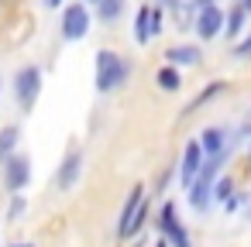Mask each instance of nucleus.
Listing matches in <instances>:
<instances>
[{
    "label": "nucleus",
    "mask_w": 251,
    "mask_h": 247,
    "mask_svg": "<svg viewBox=\"0 0 251 247\" xmlns=\"http://www.w3.org/2000/svg\"><path fill=\"white\" fill-rule=\"evenodd\" d=\"M25 213H28V196H25V192L11 196V202H7V223H18V220H25Z\"/></svg>",
    "instance_id": "obj_19"
},
{
    "label": "nucleus",
    "mask_w": 251,
    "mask_h": 247,
    "mask_svg": "<svg viewBox=\"0 0 251 247\" xmlns=\"http://www.w3.org/2000/svg\"><path fill=\"white\" fill-rule=\"evenodd\" d=\"M224 21H227V7H224V4L200 7V11L193 14V35H196V42L206 45V42L224 38Z\"/></svg>",
    "instance_id": "obj_7"
},
{
    "label": "nucleus",
    "mask_w": 251,
    "mask_h": 247,
    "mask_svg": "<svg viewBox=\"0 0 251 247\" xmlns=\"http://www.w3.org/2000/svg\"><path fill=\"white\" fill-rule=\"evenodd\" d=\"M230 55H234L237 62H251V28H248V31L230 45Z\"/></svg>",
    "instance_id": "obj_21"
},
{
    "label": "nucleus",
    "mask_w": 251,
    "mask_h": 247,
    "mask_svg": "<svg viewBox=\"0 0 251 247\" xmlns=\"http://www.w3.org/2000/svg\"><path fill=\"white\" fill-rule=\"evenodd\" d=\"M155 230H158V237H165L172 247H193V237H189L186 223L179 220V206H176L172 199H165V202L158 206V213H155Z\"/></svg>",
    "instance_id": "obj_5"
},
{
    "label": "nucleus",
    "mask_w": 251,
    "mask_h": 247,
    "mask_svg": "<svg viewBox=\"0 0 251 247\" xmlns=\"http://www.w3.org/2000/svg\"><path fill=\"white\" fill-rule=\"evenodd\" d=\"M203 161H206V155H203L200 141H196V137H189V141L182 144L179 161H176V168H179V185H182V189H189V185L196 182V175H200Z\"/></svg>",
    "instance_id": "obj_10"
},
{
    "label": "nucleus",
    "mask_w": 251,
    "mask_h": 247,
    "mask_svg": "<svg viewBox=\"0 0 251 247\" xmlns=\"http://www.w3.org/2000/svg\"><path fill=\"white\" fill-rule=\"evenodd\" d=\"M131 38L138 48H148L155 38H151V0L134 7V18H131Z\"/></svg>",
    "instance_id": "obj_13"
},
{
    "label": "nucleus",
    "mask_w": 251,
    "mask_h": 247,
    "mask_svg": "<svg viewBox=\"0 0 251 247\" xmlns=\"http://www.w3.org/2000/svg\"><path fill=\"white\" fill-rule=\"evenodd\" d=\"M203 45L200 42H176V45H169L165 52H162V62H169V66H176V69H200L203 66Z\"/></svg>",
    "instance_id": "obj_9"
},
{
    "label": "nucleus",
    "mask_w": 251,
    "mask_h": 247,
    "mask_svg": "<svg viewBox=\"0 0 251 247\" xmlns=\"http://www.w3.org/2000/svg\"><path fill=\"white\" fill-rule=\"evenodd\" d=\"M31 179H35V161H31V155H28L25 148L14 151L7 161H0V182H4L7 196L25 192V189L31 185Z\"/></svg>",
    "instance_id": "obj_4"
},
{
    "label": "nucleus",
    "mask_w": 251,
    "mask_h": 247,
    "mask_svg": "<svg viewBox=\"0 0 251 247\" xmlns=\"http://www.w3.org/2000/svg\"><path fill=\"white\" fill-rule=\"evenodd\" d=\"M145 199H148V189L141 182L131 185V192H127V199H124V206L117 213V240H131V223H134V216H138V209H141Z\"/></svg>",
    "instance_id": "obj_11"
},
{
    "label": "nucleus",
    "mask_w": 251,
    "mask_h": 247,
    "mask_svg": "<svg viewBox=\"0 0 251 247\" xmlns=\"http://www.w3.org/2000/svg\"><path fill=\"white\" fill-rule=\"evenodd\" d=\"M165 24H169V11L158 7V4H151V38H162V35L169 31Z\"/></svg>",
    "instance_id": "obj_20"
},
{
    "label": "nucleus",
    "mask_w": 251,
    "mask_h": 247,
    "mask_svg": "<svg viewBox=\"0 0 251 247\" xmlns=\"http://www.w3.org/2000/svg\"><path fill=\"white\" fill-rule=\"evenodd\" d=\"M244 202H248V192H241V189H237V192H234V196H230V199L224 202V213H237V209H241Z\"/></svg>",
    "instance_id": "obj_23"
},
{
    "label": "nucleus",
    "mask_w": 251,
    "mask_h": 247,
    "mask_svg": "<svg viewBox=\"0 0 251 247\" xmlns=\"http://www.w3.org/2000/svg\"><path fill=\"white\" fill-rule=\"evenodd\" d=\"M21 137H25L21 124H4L0 127V161H7L14 151H21Z\"/></svg>",
    "instance_id": "obj_16"
},
{
    "label": "nucleus",
    "mask_w": 251,
    "mask_h": 247,
    "mask_svg": "<svg viewBox=\"0 0 251 247\" xmlns=\"http://www.w3.org/2000/svg\"><path fill=\"white\" fill-rule=\"evenodd\" d=\"M42 90H45V69L38 62H25V66L14 69V76H11V96H14V103H18L21 113L35 110V103L42 100Z\"/></svg>",
    "instance_id": "obj_2"
},
{
    "label": "nucleus",
    "mask_w": 251,
    "mask_h": 247,
    "mask_svg": "<svg viewBox=\"0 0 251 247\" xmlns=\"http://www.w3.org/2000/svg\"><path fill=\"white\" fill-rule=\"evenodd\" d=\"M227 90H230V83H227V79H210V83H203V86L186 100V107L179 110V124H182V120H189L193 113H200L203 107H210L213 100H220Z\"/></svg>",
    "instance_id": "obj_8"
},
{
    "label": "nucleus",
    "mask_w": 251,
    "mask_h": 247,
    "mask_svg": "<svg viewBox=\"0 0 251 247\" xmlns=\"http://www.w3.org/2000/svg\"><path fill=\"white\" fill-rule=\"evenodd\" d=\"M7 247H35V244H28V240H14V244H7Z\"/></svg>",
    "instance_id": "obj_27"
},
{
    "label": "nucleus",
    "mask_w": 251,
    "mask_h": 247,
    "mask_svg": "<svg viewBox=\"0 0 251 247\" xmlns=\"http://www.w3.org/2000/svg\"><path fill=\"white\" fill-rule=\"evenodd\" d=\"M248 21H251V14L237 4V0H230V4H227V21H224V38L234 45V42L248 31Z\"/></svg>",
    "instance_id": "obj_14"
},
{
    "label": "nucleus",
    "mask_w": 251,
    "mask_h": 247,
    "mask_svg": "<svg viewBox=\"0 0 251 247\" xmlns=\"http://www.w3.org/2000/svg\"><path fill=\"white\" fill-rule=\"evenodd\" d=\"M234 192H237V179H234L230 172H220V175H217V182H213V202H220V206H224Z\"/></svg>",
    "instance_id": "obj_18"
},
{
    "label": "nucleus",
    "mask_w": 251,
    "mask_h": 247,
    "mask_svg": "<svg viewBox=\"0 0 251 247\" xmlns=\"http://www.w3.org/2000/svg\"><path fill=\"white\" fill-rule=\"evenodd\" d=\"M172 179H179V168H176V165H165V168L158 172L155 185H151V196H162V192L169 189V182H172Z\"/></svg>",
    "instance_id": "obj_22"
},
{
    "label": "nucleus",
    "mask_w": 251,
    "mask_h": 247,
    "mask_svg": "<svg viewBox=\"0 0 251 247\" xmlns=\"http://www.w3.org/2000/svg\"><path fill=\"white\" fill-rule=\"evenodd\" d=\"M83 4H90V7H97V4H100V0H83Z\"/></svg>",
    "instance_id": "obj_31"
},
{
    "label": "nucleus",
    "mask_w": 251,
    "mask_h": 247,
    "mask_svg": "<svg viewBox=\"0 0 251 247\" xmlns=\"http://www.w3.org/2000/svg\"><path fill=\"white\" fill-rule=\"evenodd\" d=\"M248 220H251V209H248Z\"/></svg>",
    "instance_id": "obj_34"
},
{
    "label": "nucleus",
    "mask_w": 251,
    "mask_h": 247,
    "mask_svg": "<svg viewBox=\"0 0 251 247\" xmlns=\"http://www.w3.org/2000/svg\"><path fill=\"white\" fill-rule=\"evenodd\" d=\"M124 11H127V0H100V4L93 7V18L110 28V24H117L124 18Z\"/></svg>",
    "instance_id": "obj_17"
},
{
    "label": "nucleus",
    "mask_w": 251,
    "mask_h": 247,
    "mask_svg": "<svg viewBox=\"0 0 251 247\" xmlns=\"http://www.w3.org/2000/svg\"><path fill=\"white\" fill-rule=\"evenodd\" d=\"M0 93H4V83H0Z\"/></svg>",
    "instance_id": "obj_33"
},
{
    "label": "nucleus",
    "mask_w": 251,
    "mask_h": 247,
    "mask_svg": "<svg viewBox=\"0 0 251 247\" xmlns=\"http://www.w3.org/2000/svg\"><path fill=\"white\" fill-rule=\"evenodd\" d=\"M196 141H200L203 155L210 158V155H220V151L234 148V131H230L227 124H206V127L196 134Z\"/></svg>",
    "instance_id": "obj_12"
},
{
    "label": "nucleus",
    "mask_w": 251,
    "mask_h": 247,
    "mask_svg": "<svg viewBox=\"0 0 251 247\" xmlns=\"http://www.w3.org/2000/svg\"><path fill=\"white\" fill-rule=\"evenodd\" d=\"M134 76V62L127 55H121L117 48H100L93 55V90L100 96L121 93Z\"/></svg>",
    "instance_id": "obj_1"
},
{
    "label": "nucleus",
    "mask_w": 251,
    "mask_h": 247,
    "mask_svg": "<svg viewBox=\"0 0 251 247\" xmlns=\"http://www.w3.org/2000/svg\"><path fill=\"white\" fill-rule=\"evenodd\" d=\"M151 247H172V244H169V240H165V237H158V240H155V244H151Z\"/></svg>",
    "instance_id": "obj_28"
},
{
    "label": "nucleus",
    "mask_w": 251,
    "mask_h": 247,
    "mask_svg": "<svg viewBox=\"0 0 251 247\" xmlns=\"http://www.w3.org/2000/svg\"><path fill=\"white\" fill-rule=\"evenodd\" d=\"M83 168H86V155H83V148H79V144L66 148V155L59 158L55 175H52L55 192H73V189L79 185V179H83Z\"/></svg>",
    "instance_id": "obj_6"
},
{
    "label": "nucleus",
    "mask_w": 251,
    "mask_h": 247,
    "mask_svg": "<svg viewBox=\"0 0 251 247\" xmlns=\"http://www.w3.org/2000/svg\"><path fill=\"white\" fill-rule=\"evenodd\" d=\"M237 4H241V7H244V11L251 14V0H237Z\"/></svg>",
    "instance_id": "obj_30"
},
{
    "label": "nucleus",
    "mask_w": 251,
    "mask_h": 247,
    "mask_svg": "<svg viewBox=\"0 0 251 247\" xmlns=\"http://www.w3.org/2000/svg\"><path fill=\"white\" fill-rule=\"evenodd\" d=\"M66 4H69V0H42V7H45V11H62Z\"/></svg>",
    "instance_id": "obj_26"
},
{
    "label": "nucleus",
    "mask_w": 251,
    "mask_h": 247,
    "mask_svg": "<svg viewBox=\"0 0 251 247\" xmlns=\"http://www.w3.org/2000/svg\"><path fill=\"white\" fill-rule=\"evenodd\" d=\"M151 4H158V7H165L169 14H176V11H182L186 0H151Z\"/></svg>",
    "instance_id": "obj_24"
},
{
    "label": "nucleus",
    "mask_w": 251,
    "mask_h": 247,
    "mask_svg": "<svg viewBox=\"0 0 251 247\" xmlns=\"http://www.w3.org/2000/svg\"><path fill=\"white\" fill-rule=\"evenodd\" d=\"M210 4H220V0H186V7H189L193 14H196L200 7H210Z\"/></svg>",
    "instance_id": "obj_25"
},
{
    "label": "nucleus",
    "mask_w": 251,
    "mask_h": 247,
    "mask_svg": "<svg viewBox=\"0 0 251 247\" xmlns=\"http://www.w3.org/2000/svg\"><path fill=\"white\" fill-rule=\"evenodd\" d=\"M244 151H248V165H251V137L244 141Z\"/></svg>",
    "instance_id": "obj_29"
},
{
    "label": "nucleus",
    "mask_w": 251,
    "mask_h": 247,
    "mask_svg": "<svg viewBox=\"0 0 251 247\" xmlns=\"http://www.w3.org/2000/svg\"><path fill=\"white\" fill-rule=\"evenodd\" d=\"M151 83H155V90L158 93H179L182 86H186V79H182V69H176V66H169V62H162L158 69H155V76H151Z\"/></svg>",
    "instance_id": "obj_15"
},
{
    "label": "nucleus",
    "mask_w": 251,
    "mask_h": 247,
    "mask_svg": "<svg viewBox=\"0 0 251 247\" xmlns=\"http://www.w3.org/2000/svg\"><path fill=\"white\" fill-rule=\"evenodd\" d=\"M4 4H7V0H0V11H4Z\"/></svg>",
    "instance_id": "obj_32"
},
{
    "label": "nucleus",
    "mask_w": 251,
    "mask_h": 247,
    "mask_svg": "<svg viewBox=\"0 0 251 247\" xmlns=\"http://www.w3.org/2000/svg\"><path fill=\"white\" fill-rule=\"evenodd\" d=\"M93 21L97 18H93V7L90 4H83V0H69V4L59 11V38L66 45H76V42L90 38Z\"/></svg>",
    "instance_id": "obj_3"
}]
</instances>
